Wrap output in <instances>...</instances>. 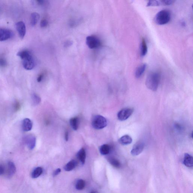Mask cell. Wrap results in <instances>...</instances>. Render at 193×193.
Instances as JSON below:
<instances>
[{
    "label": "cell",
    "mask_w": 193,
    "mask_h": 193,
    "mask_svg": "<svg viewBox=\"0 0 193 193\" xmlns=\"http://www.w3.org/2000/svg\"><path fill=\"white\" fill-rule=\"evenodd\" d=\"M17 55L22 60V65L25 69L31 70L35 68V60L31 52L25 49L18 52Z\"/></svg>",
    "instance_id": "6da1fadb"
},
{
    "label": "cell",
    "mask_w": 193,
    "mask_h": 193,
    "mask_svg": "<svg viewBox=\"0 0 193 193\" xmlns=\"http://www.w3.org/2000/svg\"><path fill=\"white\" fill-rule=\"evenodd\" d=\"M160 74L158 72H151L147 76L146 85L147 88L153 91H157L160 81Z\"/></svg>",
    "instance_id": "7a4b0ae2"
},
{
    "label": "cell",
    "mask_w": 193,
    "mask_h": 193,
    "mask_svg": "<svg viewBox=\"0 0 193 193\" xmlns=\"http://www.w3.org/2000/svg\"><path fill=\"white\" fill-rule=\"evenodd\" d=\"M171 19V13L167 10H162L156 14L154 21L158 25H163L168 23Z\"/></svg>",
    "instance_id": "3957f363"
},
{
    "label": "cell",
    "mask_w": 193,
    "mask_h": 193,
    "mask_svg": "<svg viewBox=\"0 0 193 193\" xmlns=\"http://www.w3.org/2000/svg\"><path fill=\"white\" fill-rule=\"evenodd\" d=\"M107 121L106 118L101 115H95L92 118V125L95 129H103L107 126Z\"/></svg>",
    "instance_id": "277c9868"
},
{
    "label": "cell",
    "mask_w": 193,
    "mask_h": 193,
    "mask_svg": "<svg viewBox=\"0 0 193 193\" xmlns=\"http://www.w3.org/2000/svg\"><path fill=\"white\" fill-rule=\"evenodd\" d=\"M86 44L90 49H96L101 45V41L98 38L94 35H90L86 39Z\"/></svg>",
    "instance_id": "5b68a950"
},
{
    "label": "cell",
    "mask_w": 193,
    "mask_h": 193,
    "mask_svg": "<svg viewBox=\"0 0 193 193\" xmlns=\"http://www.w3.org/2000/svg\"><path fill=\"white\" fill-rule=\"evenodd\" d=\"M134 109L131 108H125L121 110L117 114L118 119L121 121L127 120L133 114Z\"/></svg>",
    "instance_id": "8992f818"
},
{
    "label": "cell",
    "mask_w": 193,
    "mask_h": 193,
    "mask_svg": "<svg viewBox=\"0 0 193 193\" xmlns=\"http://www.w3.org/2000/svg\"><path fill=\"white\" fill-rule=\"evenodd\" d=\"M13 32L9 29L0 28V41H5L11 39L13 36Z\"/></svg>",
    "instance_id": "52a82bcc"
},
{
    "label": "cell",
    "mask_w": 193,
    "mask_h": 193,
    "mask_svg": "<svg viewBox=\"0 0 193 193\" xmlns=\"http://www.w3.org/2000/svg\"><path fill=\"white\" fill-rule=\"evenodd\" d=\"M144 148V143L141 141L138 142L133 146L131 153L133 156L139 155L143 151Z\"/></svg>",
    "instance_id": "ba28073f"
},
{
    "label": "cell",
    "mask_w": 193,
    "mask_h": 193,
    "mask_svg": "<svg viewBox=\"0 0 193 193\" xmlns=\"http://www.w3.org/2000/svg\"><path fill=\"white\" fill-rule=\"evenodd\" d=\"M175 2L173 0H165V1H150L147 3V7H153L161 6H169Z\"/></svg>",
    "instance_id": "9c48e42d"
},
{
    "label": "cell",
    "mask_w": 193,
    "mask_h": 193,
    "mask_svg": "<svg viewBox=\"0 0 193 193\" xmlns=\"http://www.w3.org/2000/svg\"><path fill=\"white\" fill-rule=\"evenodd\" d=\"M16 28L20 37L21 39H23L26 33V27L25 24L23 21L18 22L16 24Z\"/></svg>",
    "instance_id": "30bf717a"
},
{
    "label": "cell",
    "mask_w": 193,
    "mask_h": 193,
    "mask_svg": "<svg viewBox=\"0 0 193 193\" xmlns=\"http://www.w3.org/2000/svg\"><path fill=\"white\" fill-rule=\"evenodd\" d=\"M25 142L29 149L33 150L36 144V138L33 135H29L26 137Z\"/></svg>",
    "instance_id": "8fae6325"
},
{
    "label": "cell",
    "mask_w": 193,
    "mask_h": 193,
    "mask_svg": "<svg viewBox=\"0 0 193 193\" xmlns=\"http://www.w3.org/2000/svg\"><path fill=\"white\" fill-rule=\"evenodd\" d=\"M33 127V123L28 118L24 119L22 123V128L24 131H29L31 130Z\"/></svg>",
    "instance_id": "7c38bea8"
},
{
    "label": "cell",
    "mask_w": 193,
    "mask_h": 193,
    "mask_svg": "<svg viewBox=\"0 0 193 193\" xmlns=\"http://www.w3.org/2000/svg\"><path fill=\"white\" fill-rule=\"evenodd\" d=\"M183 163L186 167H192L193 166V158L192 156L187 153H186L184 156Z\"/></svg>",
    "instance_id": "4fadbf2b"
},
{
    "label": "cell",
    "mask_w": 193,
    "mask_h": 193,
    "mask_svg": "<svg viewBox=\"0 0 193 193\" xmlns=\"http://www.w3.org/2000/svg\"><path fill=\"white\" fill-rule=\"evenodd\" d=\"M146 67L147 65L146 63L140 65L136 69L135 72V77L137 78H139L141 77L145 71Z\"/></svg>",
    "instance_id": "5bb4252c"
},
{
    "label": "cell",
    "mask_w": 193,
    "mask_h": 193,
    "mask_svg": "<svg viewBox=\"0 0 193 193\" xmlns=\"http://www.w3.org/2000/svg\"><path fill=\"white\" fill-rule=\"evenodd\" d=\"M132 142L133 139L131 137L128 135L123 136L119 140V143L122 145H127L131 144Z\"/></svg>",
    "instance_id": "9a60e30c"
},
{
    "label": "cell",
    "mask_w": 193,
    "mask_h": 193,
    "mask_svg": "<svg viewBox=\"0 0 193 193\" xmlns=\"http://www.w3.org/2000/svg\"><path fill=\"white\" fill-rule=\"evenodd\" d=\"M77 156L78 159L81 161L82 164H84L85 162L86 153L84 149H81L77 152Z\"/></svg>",
    "instance_id": "2e32d148"
},
{
    "label": "cell",
    "mask_w": 193,
    "mask_h": 193,
    "mask_svg": "<svg viewBox=\"0 0 193 193\" xmlns=\"http://www.w3.org/2000/svg\"><path fill=\"white\" fill-rule=\"evenodd\" d=\"M148 53V46L144 39H142L140 45V54L142 57L144 56Z\"/></svg>",
    "instance_id": "e0dca14e"
},
{
    "label": "cell",
    "mask_w": 193,
    "mask_h": 193,
    "mask_svg": "<svg viewBox=\"0 0 193 193\" xmlns=\"http://www.w3.org/2000/svg\"><path fill=\"white\" fill-rule=\"evenodd\" d=\"M8 175L9 177H11L13 176L16 172V167L15 164L12 162H9L8 164Z\"/></svg>",
    "instance_id": "ac0fdd59"
},
{
    "label": "cell",
    "mask_w": 193,
    "mask_h": 193,
    "mask_svg": "<svg viewBox=\"0 0 193 193\" xmlns=\"http://www.w3.org/2000/svg\"><path fill=\"white\" fill-rule=\"evenodd\" d=\"M40 18V15L37 12L32 13L30 17V24L32 26H35Z\"/></svg>",
    "instance_id": "d6986e66"
},
{
    "label": "cell",
    "mask_w": 193,
    "mask_h": 193,
    "mask_svg": "<svg viewBox=\"0 0 193 193\" xmlns=\"http://www.w3.org/2000/svg\"><path fill=\"white\" fill-rule=\"evenodd\" d=\"M77 162L75 160H72L67 164L64 166V169L67 171H72L77 166Z\"/></svg>",
    "instance_id": "ffe728a7"
},
{
    "label": "cell",
    "mask_w": 193,
    "mask_h": 193,
    "mask_svg": "<svg viewBox=\"0 0 193 193\" xmlns=\"http://www.w3.org/2000/svg\"><path fill=\"white\" fill-rule=\"evenodd\" d=\"M110 147L109 145L105 144L101 146L100 148V152L102 155H107L110 152Z\"/></svg>",
    "instance_id": "44dd1931"
},
{
    "label": "cell",
    "mask_w": 193,
    "mask_h": 193,
    "mask_svg": "<svg viewBox=\"0 0 193 193\" xmlns=\"http://www.w3.org/2000/svg\"><path fill=\"white\" fill-rule=\"evenodd\" d=\"M108 161L114 167L119 168L121 167V163L119 160L114 157H110L108 158Z\"/></svg>",
    "instance_id": "7402d4cb"
},
{
    "label": "cell",
    "mask_w": 193,
    "mask_h": 193,
    "mask_svg": "<svg viewBox=\"0 0 193 193\" xmlns=\"http://www.w3.org/2000/svg\"><path fill=\"white\" fill-rule=\"evenodd\" d=\"M70 124L72 129L75 131L77 130L78 127V118L75 117L72 118L70 120Z\"/></svg>",
    "instance_id": "603a6c76"
},
{
    "label": "cell",
    "mask_w": 193,
    "mask_h": 193,
    "mask_svg": "<svg viewBox=\"0 0 193 193\" xmlns=\"http://www.w3.org/2000/svg\"><path fill=\"white\" fill-rule=\"evenodd\" d=\"M43 169L41 167H37L35 168L32 173V177L36 178L39 177L42 173Z\"/></svg>",
    "instance_id": "cb8c5ba5"
},
{
    "label": "cell",
    "mask_w": 193,
    "mask_h": 193,
    "mask_svg": "<svg viewBox=\"0 0 193 193\" xmlns=\"http://www.w3.org/2000/svg\"><path fill=\"white\" fill-rule=\"evenodd\" d=\"M85 186V182L84 180L80 179L77 180L76 185V190H82L84 188Z\"/></svg>",
    "instance_id": "d4e9b609"
},
{
    "label": "cell",
    "mask_w": 193,
    "mask_h": 193,
    "mask_svg": "<svg viewBox=\"0 0 193 193\" xmlns=\"http://www.w3.org/2000/svg\"><path fill=\"white\" fill-rule=\"evenodd\" d=\"M32 100L33 103L35 105H38L41 101V99L36 94H33L32 95Z\"/></svg>",
    "instance_id": "484cf974"
},
{
    "label": "cell",
    "mask_w": 193,
    "mask_h": 193,
    "mask_svg": "<svg viewBox=\"0 0 193 193\" xmlns=\"http://www.w3.org/2000/svg\"><path fill=\"white\" fill-rule=\"evenodd\" d=\"M7 60L2 56H0V67L4 68L7 66Z\"/></svg>",
    "instance_id": "4316f807"
},
{
    "label": "cell",
    "mask_w": 193,
    "mask_h": 193,
    "mask_svg": "<svg viewBox=\"0 0 193 193\" xmlns=\"http://www.w3.org/2000/svg\"><path fill=\"white\" fill-rule=\"evenodd\" d=\"M48 22L46 19L42 20L40 23V26L42 28L46 27L47 26Z\"/></svg>",
    "instance_id": "83f0119b"
},
{
    "label": "cell",
    "mask_w": 193,
    "mask_h": 193,
    "mask_svg": "<svg viewBox=\"0 0 193 193\" xmlns=\"http://www.w3.org/2000/svg\"><path fill=\"white\" fill-rule=\"evenodd\" d=\"M14 108H15V110L16 111H17L21 108V105H20L19 101H17L15 102V105H14Z\"/></svg>",
    "instance_id": "f1b7e54d"
},
{
    "label": "cell",
    "mask_w": 193,
    "mask_h": 193,
    "mask_svg": "<svg viewBox=\"0 0 193 193\" xmlns=\"http://www.w3.org/2000/svg\"><path fill=\"white\" fill-rule=\"evenodd\" d=\"M61 171V170L60 168L57 169L55 171L53 172V176H56L59 175Z\"/></svg>",
    "instance_id": "f546056e"
},
{
    "label": "cell",
    "mask_w": 193,
    "mask_h": 193,
    "mask_svg": "<svg viewBox=\"0 0 193 193\" xmlns=\"http://www.w3.org/2000/svg\"><path fill=\"white\" fill-rule=\"evenodd\" d=\"M43 77H44V75L42 74H41L39 75L37 78V81L38 82H41L42 80L43 79Z\"/></svg>",
    "instance_id": "4dcf8cb0"
},
{
    "label": "cell",
    "mask_w": 193,
    "mask_h": 193,
    "mask_svg": "<svg viewBox=\"0 0 193 193\" xmlns=\"http://www.w3.org/2000/svg\"><path fill=\"white\" fill-rule=\"evenodd\" d=\"M4 167L2 165H0V176L3 174L4 172Z\"/></svg>",
    "instance_id": "1f68e13d"
},
{
    "label": "cell",
    "mask_w": 193,
    "mask_h": 193,
    "mask_svg": "<svg viewBox=\"0 0 193 193\" xmlns=\"http://www.w3.org/2000/svg\"><path fill=\"white\" fill-rule=\"evenodd\" d=\"M65 140L66 141H68V137H69V134H68V132L67 131H66L65 133Z\"/></svg>",
    "instance_id": "d6a6232c"
},
{
    "label": "cell",
    "mask_w": 193,
    "mask_h": 193,
    "mask_svg": "<svg viewBox=\"0 0 193 193\" xmlns=\"http://www.w3.org/2000/svg\"><path fill=\"white\" fill-rule=\"evenodd\" d=\"M36 2H37L38 4H39V5H42L44 3V1H36Z\"/></svg>",
    "instance_id": "836d02e7"
},
{
    "label": "cell",
    "mask_w": 193,
    "mask_h": 193,
    "mask_svg": "<svg viewBox=\"0 0 193 193\" xmlns=\"http://www.w3.org/2000/svg\"><path fill=\"white\" fill-rule=\"evenodd\" d=\"M91 193H95L94 192H92Z\"/></svg>",
    "instance_id": "e575fe53"
}]
</instances>
